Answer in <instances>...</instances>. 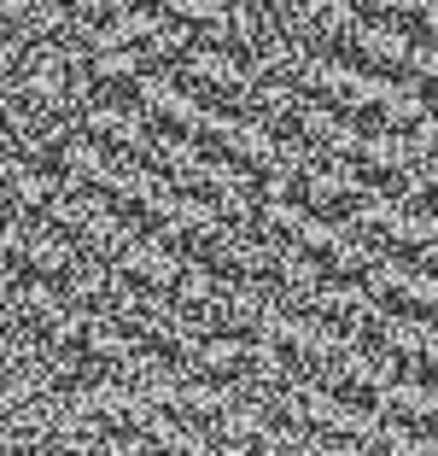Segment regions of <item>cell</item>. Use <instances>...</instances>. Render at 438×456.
Instances as JSON below:
<instances>
[{"label":"cell","instance_id":"obj_1","mask_svg":"<svg viewBox=\"0 0 438 456\" xmlns=\"http://www.w3.org/2000/svg\"><path fill=\"white\" fill-rule=\"evenodd\" d=\"M374 316H385V322H410V328H438V287L433 281H403V275H392V281H374Z\"/></svg>","mask_w":438,"mask_h":456},{"label":"cell","instance_id":"obj_2","mask_svg":"<svg viewBox=\"0 0 438 456\" xmlns=\"http://www.w3.org/2000/svg\"><path fill=\"white\" fill-rule=\"evenodd\" d=\"M88 88H93V100H100V111H141L146 106L141 70H134L129 59H93Z\"/></svg>","mask_w":438,"mask_h":456},{"label":"cell","instance_id":"obj_3","mask_svg":"<svg viewBox=\"0 0 438 456\" xmlns=\"http://www.w3.org/2000/svg\"><path fill=\"white\" fill-rule=\"evenodd\" d=\"M141 129L152 134L158 147H187V141L199 134V123H193L187 100H170V94H158V100H146V106H141Z\"/></svg>","mask_w":438,"mask_h":456},{"label":"cell","instance_id":"obj_4","mask_svg":"<svg viewBox=\"0 0 438 456\" xmlns=\"http://www.w3.org/2000/svg\"><path fill=\"white\" fill-rule=\"evenodd\" d=\"M380 410H385V421H392L398 433H426V439H438V403H433V398H421L415 387L392 392Z\"/></svg>","mask_w":438,"mask_h":456},{"label":"cell","instance_id":"obj_5","mask_svg":"<svg viewBox=\"0 0 438 456\" xmlns=\"http://www.w3.org/2000/svg\"><path fill=\"white\" fill-rule=\"evenodd\" d=\"M304 211L316 216V223H357L362 216V193L351 188V182H316L304 200Z\"/></svg>","mask_w":438,"mask_h":456},{"label":"cell","instance_id":"obj_6","mask_svg":"<svg viewBox=\"0 0 438 456\" xmlns=\"http://www.w3.org/2000/svg\"><path fill=\"white\" fill-rule=\"evenodd\" d=\"M211 380H252V351L239 339H205L199 357H193Z\"/></svg>","mask_w":438,"mask_h":456},{"label":"cell","instance_id":"obj_7","mask_svg":"<svg viewBox=\"0 0 438 456\" xmlns=\"http://www.w3.org/2000/svg\"><path fill=\"white\" fill-rule=\"evenodd\" d=\"M111 211H118V223L141 228V234H158V228H164V205L152 200V193H141V188L118 193V200H111Z\"/></svg>","mask_w":438,"mask_h":456},{"label":"cell","instance_id":"obj_8","mask_svg":"<svg viewBox=\"0 0 438 456\" xmlns=\"http://www.w3.org/2000/svg\"><path fill=\"white\" fill-rule=\"evenodd\" d=\"M328 392H333V403L339 410H351V416H374L380 410V387L374 380H362V375H339V380H328Z\"/></svg>","mask_w":438,"mask_h":456},{"label":"cell","instance_id":"obj_9","mask_svg":"<svg viewBox=\"0 0 438 456\" xmlns=\"http://www.w3.org/2000/svg\"><path fill=\"white\" fill-rule=\"evenodd\" d=\"M134 339H141V351L152 362H164V369H187V346H182V339L158 334V328H146V334H134Z\"/></svg>","mask_w":438,"mask_h":456},{"label":"cell","instance_id":"obj_10","mask_svg":"<svg viewBox=\"0 0 438 456\" xmlns=\"http://www.w3.org/2000/svg\"><path fill=\"white\" fill-rule=\"evenodd\" d=\"M123 6H129L134 18H141V12H146V18H170V6H175V0H123Z\"/></svg>","mask_w":438,"mask_h":456}]
</instances>
